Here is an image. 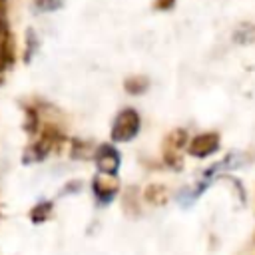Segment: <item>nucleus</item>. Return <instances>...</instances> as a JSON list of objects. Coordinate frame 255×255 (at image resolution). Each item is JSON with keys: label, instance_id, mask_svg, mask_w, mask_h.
<instances>
[{"label": "nucleus", "instance_id": "1", "mask_svg": "<svg viewBox=\"0 0 255 255\" xmlns=\"http://www.w3.org/2000/svg\"><path fill=\"white\" fill-rule=\"evenodd\" d=\"M141 128V118L133 108H124L122 112H118V116L112 122V129H110V137L112 141L120 143V141H129L139 133Z\"/></svg>", "mask_w": 255, "mask_h": 255}, {"label": "nucleus", "instance_id": "2", "mask_svg": "<svg viewBox=\"0 0 255 255\" xmlns=\"http://www.w3.org/2000/svg\"><path fill=\"white\" fill-rule=\"evenodd\" d=\"M187 141H189V135L183 128H175L165 135V139L161 143V155H163V161L171 169H181V165H183L181 153H183V149H187Z\"/></svg>", "mask_w": 255, "mask_h": 255}, {"label": "nucleus", "instance_id": "3", "mask_svg": "<svg viewBox=\"0 0 255 255\" xmlns=\"http://www.w3.org/2000/svg\"><path fill=\"white\" fill-rule=\"evenodd\" d=\"M217 149H219V133H217V131H203V133L193 135V137L187 141V151H189V155L199 157V159L213 155Z\"/></svg>", "mask_w": 255, "mask_h": 255}, {"label": "nucleus", "instance_id": "4", "mask_svg": "<svg viewBox=\"0 0 255 255\" xmlns=\"http://www.w3.org/2000/svg\"><path fill=\"white\" fill-rule=\"evenodd\" d=\"M94 161L100 169V173H110V175H116L118 169H120V153L118 149L112 145V143H102L96 147L94 151Z\"/></svg>", "mask_w": 255, "mask_h": 255}, {"label": "nucleus", "instance_id": "5", "mask_svg": "<svg viewBox=\"0 0 255 255\" xmlns=\"http://www.w3.org/2000/svg\"><path fill=\"white\" fill-rule=\"evenodd\" d=\"M120 189V181L116 175H110V173H100L92 179V191L96 195V199L100 203H108L116 197Z\"/></svg>", "mask_w": 255, "mask_h": 255}, {"label": "nucleus", "instance_id": "6", "mask_svg": "<svg viewBox=\"0 0 255 255\" xmlns=\"http://www.w3.org/2000/svg\"><path fill=\"white\" fill-rule=\"evenodd\" d=\"M16 60V44H14V36L12 32L0 36V72H4L6 68H10Z\"/></svg>", "mask_w": 255, "mask_h": 255}, {"label": "nucleus", "instance_id": "7", "mask_svg": "<svg viewBox=\"0 0 255 255\" xmlns=\"http://www.w3.org/2000/svg\"><path fill=\"white\" fill-rule=\"evenodd\" d=\"M143 199L151 205H165L169 199V191L163 183H151L143 189Z\"/></svg>", "mask_w": 255, "mask_h": 255}, {"label": "nucleus", "instance_id": "8", "mask_svg": "<svg viewBox=\"0 0 255 255\" xmlns=\"http://www.w3.org/2000/svg\"><path fill=\"white\" fill-rule=\"evenodd\" d=\"M233 42L235 44H255V24H241L233 32Z\"/></svg>", "mask_w": 255, "mask_h": 255}, {"label": "nucleus", "instance_id": "9", "mask_svg": "<svg viewBox=\"0 0 255 255\" xmlns=\"http://www.w3.org/2000/svg\"><path fill=\"white\" fill-rule=\"evenodd\" d=\"M147 86H149V82H147V78H143V76H131V78H128V80L124 82L126 92L131 94V96L143 94V92L147 90Z\"/></svg>", "mask_w": 255, "mask_h": 255}, {"label": "nucleus", "instance_id": "10", "mask_svg": "<svg viewBox=\"0 0 255 255\" xmlns=\"http://www.w3.org/2000/svg\"><path fill=\"white\" fill-rule=\"evenodd\" d=\"M52 213V201H40L30 209V219L32 223H44Z\"/></svg>", "mask_w": 255, "mask_h": 255}, {"label": "nucleus", "instance_id": "11", "mask_svg": "<svg viewBox=\"0 0 255 255\" xmlns=\"http://www.w3.org/2000/svg\"><path fill=\"white\" fill-rule=\"evenodd\" d=\"M94 151H96V147L90 145L88 141L74 139V141H72V151H70V155H72L74 159H88L90 155H94Z\"/></svg>", "mask_w": 255, "mask_h": 255}, {"label": "nucleus", "instance_id": "12", "mask_svg": "<svg viewBox=\"0 0 255 255\" xmlns=\"http://www.w3.org/2000/svg\"><path fill=\"white\" fill-rule=\"evenodd\" d=\"M40 126V116L34 108H26V122H24V129L28 133H36Z\"/></svg>", "mask_w": 255, "mask_h": 255}, {"label": "nucleus", "instance_id": "13", "mask_svg": "<svg viewBox=\"0 0 255 255\" xmlns=\"http://www.w3.org/2000/svg\"><path fill=\"white\" fill-rule=\"evenodd\" d=\"M124 207L128 213H139V203H137V189L129 187V191L124 197Z\"/></svg>", "mask_w": 255, "mask_h": 255}, {"label": "nucleus", "instance_id": "14", "mask_svg": "<svg viewBox=\"0 0 255 255\" xmlns=\"http://www.w3.org/2000/svg\"><path fill=\"white\" fill-rule=\"evenodd\" d=\"M64 0H34V6L42 12H52V10H58L62 8Z\"/></svg>", "mask_w": 255, "mask_h": 255}, {"label": "nucleus", "instance_id": "15", "mask_svg": "<svg viewBox=\"0 0 255 255\" xmlns=\"http://www.w3.org/2000/svg\"><path fill=\"white\" fill-rule=\"evenodd\" d=\"M175 6V0H153V8L155 10H161V12H167Z\"/></svg>", "mask_w": 255, "mask_h": 255}, {"label": "nucleus", "instance_id": "16", "mask_svg": "<svg viewBox=\"0 0 255 255\" xmlns=\"http://www.w3.org/2000/svg\"><path fill=\"white\" fill-rule=\"evenodd\" d=\"M6 6V0H0V8H4Z\"/></svg>", "mask_w": 255, "mask_h": 255}]
</instances>
